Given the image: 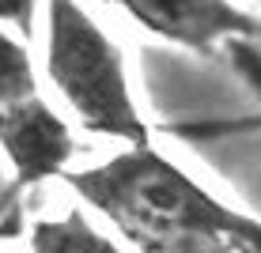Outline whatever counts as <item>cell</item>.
I'll return each mask as SVG.
<instances>
[{
	"instance_id": "obj_1",
	"label": "cell",
	"mask_w": 261,
	"mask_h": 253,
	"mask_svg": "<svg viewBox=\"0 0 261 253\" xmlns=\"http://www.w3.org/2000/svg\"><path fill=\"white\" fill-rule=\"evenodd\" d=\"M137 253H261L254 215L223 204L151 144L61 174Z\"/></svg>"
},
{
	"instance_id": "obj_2",
	"label": "cell",
	"mask_w": 261,
	"mask_h": 253,
	"mask_svg": "<svg viewBox=\"0 0 261 253\" xmlns=\"http://www.w3.org/2000/svg\"><path fill=\"white\" fill-rule=\"evenodd\" d=\"M46 79L84 132L151 144V125L133 98L121 46L80 0H46Z\"/></svg>"
},
{
	"instance_id": "obj_3",
	"label": "cell",
	"mask_w": 261,
	"mask_h": 253,
	"mask_svg": "<svg viewBox=\"0 0 261 253\" xmlns=\"http://www.w3.org/2000/svg\"><path fill=\"white\" fill-rule=\"evenodd\" d=\"M148 34L201 57H220L223 42L257 38V15L235 0H106Z\"/></svg>"
},
{
	"instance_id": "obj_4",
	"label": "cell",
	"mask_w": 261,
	"mask_h": 253,
	"mask_svg": "<svg viewBox=\"0 0 261 253\" xmlns=\"http://www.w3.org/2000/svg\"><path fill=\"white\" fill-rule=\"evenodd\" d=\"M0 151L12 166V189L27 193L68 170L76 155V132L38 91L0 110Z\"/></svg>"
},
{
	"instance_id": "obj_5",
	"label": "cell",
	"mask_w": 261,
	"mask_h": 253,
	"mask_svg": "<svg viewBox=\"0 0 261 253\" xmlns=\"http://www.w3.org/2000/svg\"><path fill=\"white\" fill-rule=\"evenodd\" d=\"M27 253H125L110 234H102L80 208L53 219H34L27 234Z\"/></svg>"
},
{
	"instance_id": "obj_6",
	"label": "cell",
	"mask_w": 261,
	"mask_h": 253,
	"mask_svg": "<svg viewBox=\"0 0 261 253\" xmlns=\"http://www.w3.org/2000/svg\"><path fill=\"white\" fill-rule=\"evenodd\" d=\"M31 95H38V68L31 46L8 26H0V110Z\"/></svg>"
},
{
	"instance_id": "obj_7",
	"label": "cell",
	"mask_w": 261,
	"mask_h": 253,
	"mask_svg": "<svg viewBox=\"0 0 261 253\" xmlns=\"http://www.w3.org/2000/svg\"><path fill=\"white\" fill-rule=\"evenodd\" d=\"M38 4L42 0H0V26H8L31 46L34 26H38Z\"/></svg>"
},
{
	"instance_id": "obj_8",
	"label": "cell",
	"mask_w": 261,
	"mask_h": 253,
	"mask_svg": "<svg viewBox=\"0 0 261 253\" xmlns=\"http://www.w3.org/2000/svg\"><path fill=\"white\" fill-rule=\"evenodd\" d=\"M19 204H23V193H15L12 185L0 189V234H12V231H15L12 223H8V215L19 212Z\"/></svg>"
}]
</instances>
